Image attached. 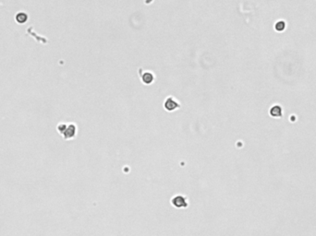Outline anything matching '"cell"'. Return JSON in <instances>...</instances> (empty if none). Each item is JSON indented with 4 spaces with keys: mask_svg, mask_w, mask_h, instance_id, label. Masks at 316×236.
I'll return each mask as SVG.
<instances>
[{
    "mask_svg": "<svg viewBox=\"0 0 316 236\" xmlns=\"http://www.w3.org/2000/svg\"><path fill=\"white\" fill-rule=\"evenodd\" d=\"M142 80H143V82L145 83V84H151L154 80V74L152 72H150V71H146V72L143 73V75L142 76Z\"/></svg>",
    "mask_w": 316,
    "mask_h": 236,
    "instance_id": "3957f363",
    "label": "cell"
},
{
    "mask_svg": "<svg viewBox=\"0 0 316 236\" xmlns=\"http://www.w3.org/2000/svg\"><path fill=\"white\" fill-rule=\"evenodd\" d=\"M16 19L19 22H20V23H23V22L27 20V15L23 12L18 13V15L16 16Z\"/></svg>",
    "mask_w": 316,
    "mask_h": 236,
    "instance_id": "5b68a950",
    "label": "cell"
},
{
    "mask_svg": "<svg viewBox=\"0 0 316 236\" xmlns=\"http://www.w3.org/2000/svg\"><path fill=\"white\" fill-rule=\"evenodd\" d=\"M285 26H286L285 22H284L283 20H280V21H278V22H276L275 29L277 30V31H283V30L285 29Z\"/></svg>",
    "mask_w": 316,
    "mask_h": 236,
    "instance_id": "8992f818",
    "label": "cell"
},
{
    "mask_svg": "<svg viewBox=\"0 0 316 236\" xmlns=\"http://www.w3.org/2000/svg\"><path fill=\"white\" fill-rule=\"evenodd\" d=\"M179 106H180V104L178 103V102L172 96L167 97L165 101V103H164V107H165V109H166L168 112L176 110L177 108L179 107Z\"/></svg>",
    "mask_w": 316,
    "mask_h": 236,
    "instance_id": "6da1fadb",
    "label": "cell"
},
{
    "mask_svg": "<svg viewBox=\"0 0 316 236\" xmlns=\"http://www.w3.org/2000/svg\"><path fill=\"white\" fill-rule=\"evenodd\" d=\"M75 133H76V126L75 125H72V124L69 125V126H67L65 131L63 132L65 138H70L72 137H74Z\"/></svg>",
    "mask_w": 316,
    "mask_h": 236,
    "instance_id": "7a4b0ae2",
    "label": "cell"
},
{
    "mask_svg": "<svg viewBox=\"0 0 316 236\" xmlns=\"http://www.w3.org/2000/svg\"><path fill=\"white\" fill-rule=\"evenodd\" d=\"M270 114H271V115H273V116H281V115H282L281 107H279L278 105L274 106V107L271 109Z\"/></svg>",
    "mask_w": 316,
    "mask_h": 236,
    "instance_id": "277c9868",
    "label": "cell"
}]
</instances>
